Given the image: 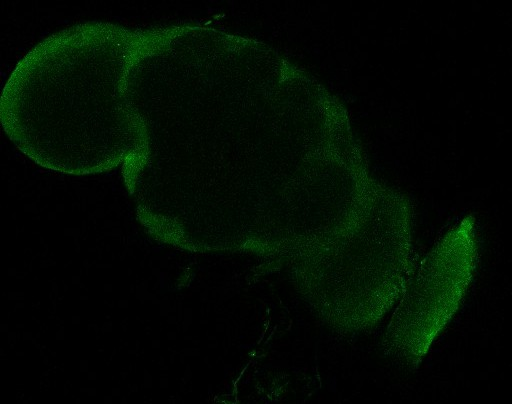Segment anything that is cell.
I'll use <instances>...</instances> for the list:
<instances>
[{
    "label": "cell",
    "instance_id": "6da1fadb",
    "mask_svg": "<svg viewBox=\"0 0 512 404\" xmlns=\"http://www.w3.org/2000/svg\"><path fill=\"white\" fill-rule=\"evenodd\" d=\"M473 225L464 222L438 242L405 282L384 335V348L417 365L457 311L476 265Z\"/></svg>",
    "mask_w": 512,
    "mask_h": 404
}]
</instances>
